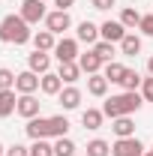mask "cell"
I'll return each instance as SVG.
<instances>
[{"instance_id":"6da1fadb","label":"cell","mask_w":153,"mask_h":156,"mask_svg":"<svg viewBox=\"0 0 153 156\" xmlns=\"http://www.w3.org/2000/svg\"><path fill=\"white\" fill-rule=\"evenodd\" d=\"M24 132L39 141V138H63L69 132V120L63 114H54V117H33V120H27V126H24Z\"/></svg>"},{"instance_id":"7a4b0ae2","label":"cell","mask_w":153,"mask_h":156,"mask_svg":"<svg viewBox=\"0 0 153 156\" xmlns=\"http://www.w3.org/2000/svg\"><path fill=\"white\" fill-rule=\"evenodd\" d=\"M141 105H144V96H141L138 90H123V93H117V96L105 99L102 114L111 117V120H117V117H132Z\"/></svg>"},{"instance_id":"3957f363","label":"cell","mask_w":153,"mask_h":156,"mask_svg":"<svg viewBox=\"0 0 153 156\" xmlns=\"http://www.w3.org/2000/svg\"><path fill=\"white\" fill-rule=\"evenodd\" d=\"M30 39H33V30H30V24L21 15H6L0 21V42H6V45H27Z\"/></svg>"},{"instance_id":"277c9868","label":"cell","mask_w":153,"mask_h":156,"mask_svg":"<svg viewBox=\"0 0 153 156\" xmlns=\"http://www.w3.org/2000/svg\"><path fill=\"white\" fill-rule=\"evenodd\" d=\"M111 156H144V144L138 138H117L111 144Z\"/></svg>"},{"instance_id":"5b68a950","label":"cell","mask_w":153,"mask_h":156,"mask_svg":"<svg viewBox=\"0 0 153 156\" xmlns=\"http://www.w3.org/2000/svg\"><path fill=\"white\" fill-rule=\"evenodd\" d=\"M21 18L27 21V24H39V21H45V0H24L21 3Z\"/></svg>"},{"instance_id":"8992f818","label":"cell","mask_w":153,"mask_h":156,"mask_svg":"<svg viewBox=\"0 0 153 156\" xmlns=\"http://www.w3.org/2000/svg\"><path fill=\"white\" fill-rule=\"evenodd\" d=\"M69 27H72V18H69V12H63V9H54V12L45 15V30H51L54 36H57V33H66Z\"/></svg>"},{"instance_id":"52a82bcc","label":"cell","mask_w":153,"mask_h":156,"mask_svg":"<svg viewBox=\"0 0 153 156\" xmlns=\"http://www.w3.org/2000/svg\"><path fill=\"white\" fill-rule=\"evenodd\" d=\"M54 57L57 63H72L78 60V39H57V45H54Z\"/></svg>"},{"instance_id":"ba28073f","label":"cell","mask_w":153,"mask_h":156,"mask_svg":"<svg viewBox=\"0 0 153 156\" xmlns=\"http://www.w3.org/2000/svg\"><path fill=\"white\" fill-rule=\"evenodd\" d=\"M39 108H42V102L33 93H18V111L15 114H21L24 120H33V117H39Z\"/></svg>"},{"instance_id":"9c48e42d","label":"cell","mask_w":153,"mask_h":156,"mask_svg":"<svg viewBox=\"0 0 153 156\" xmlns=\"http://www.w3.org/2000/svg\"><path fill=\"white\" fill-rule=\"evenodd\" d=\"M39 78L33 69H24V72H18V78H15V93H36L39 90Z\"/></svg>"},{"instance_id":"30bf717a","label":"cell","mask_w":153,"mask_h":156,"mask_svg":"<svg viewBox=\"0 0 153 156\" xmlns=\"http://www.w3.org/2000/svg\"><path fill=\"white\" fill-rule=\"evenodd\" d=\"M129 30L120 24V21H105V24H99V39H105V42H123Z\"/></svg>"},{"instance_id":"8fae6325","label":"cell","mask_w":153,"mask_h":156,"mask_svg":"<svg viewBox=\"0 0 153 156\" xmlns=\"http://www.w3.org/2000/svg\"><path fill=\"white\" fill-rule=\"evenodd\" d=\"M57 102L63 105V111H75L78 105H81V90L72 87V84H66V87L57 93Z\"/></svg>"},{"instance_id":"7c38bea8","label":"cell","mask_w":153,"mask_h":156,"mask_svg":"<svg viewBox=\"0 0 153 156\" xmlns=\"http://www.w3.org/2000/svg\"><path fill=\"white\" fill-rule=\"evenodd\" d=\"M27 69H33L36 75H45V72L51 69V54H48V51H33V54H27Z\"/></svg>"},{"instance_id":"4fadbf2b","label":"cell","mask_w":153,"mask_h":156,"mask_svg":"<svg viewBox=\"0 0 153 156\" xmlns=\"http://www.w3.org/2000/svg\"><path fill=\"white\" fill-rule=\"evenodd\" d=\"M39 90L45 93V96H57L60 90H63V78L57 72H45V75L39 78Z\"/></svg>"},{"instance_id":"5bb4252c","label":"cell","mask_w":153,"mask_h":156,"mask_svg":"<svg viewBox=\"0 0 153 156\" xmlns=\"http://www.w3.org/2000/svg\"><path fill=\"white\" fill-rule=\"evenodd\" d=\"M78 66H81V72H84V75H96V72H102V66H105V63L96 57L93 48H90L87 54H78Z\"/></svg>"},{"instance_id":"9a60e30c","label":"cell","mask_w":153,"mask_h":156,"mask_svg":"<svg viewBox=\"0 0 153 156\" xmlns=\"http://www.w3.org/2000/svg\"><path fill=\"white\" fill-rule=\"evenodd\" d=\"M87 93H90V96H96V99H102L105 93H108V78L102 75V72L90 75V78H87Z\"/></svg>"},{"instance_id":"2e32d148","label":"cell","mask_w":153,"mask_h":156,"mask_svg":"<svg viewBox=\"0 0 153 156\" xmlns=\"http://www.w3.org/2000/svg\"><path fill=\"white\" fill-rule=\"evenodd\" d=\"M78 42H87V45H96L99 42V27H96L93 21H81L78 24Z\"/></svg>"},{"instance_id":"e0dca14e","label":"cell","mask_w":153,"mask_h":156,"mask_svg":"<svg viewBox=\"0 0 153 156\" xmlns=\"http://www.w3.org/2000/svg\"><path fill=\"white\" fill-rule=\"evenodd\" d=\"M18 111V96L15 90H0V117H9Z\"/></svg>"},{"instance_id":"ac0fdd59","label":"cell","mask_w":153,"mask_h":156,"mask_svg":"<svg viewBox=\"0 0 153 156\" xmlns=\"http://www.w3.org/2000/svg\"><path fill=\"white\" fill-rule=\"evenodd\" d=\"M33 48L36 51H54V45H57V39H54V33L51 30H39V33H33Z\"/></svg>"},{"instance_id":"d6986e66","label":"cell","mask_w":153,"mask_h":156,"mask_svg":"<svg viewBox=\"0 0 153 156\" xmlns=\"http://www.w3.org/2000/svg\"><path fill=\"white\" fill-rule=\"evenodd\" d=\"M111 132H114L117 138H132L135 135L132 117H117V120H111Z\"/></svg>"},{"instance_id":"ffe728a7","label":"cell","mask_w":153,"mask_h":156,"mask_svg":"<svg viewBox=\"0 0 153 156\" xmlns=\"http://www.w3.org/2000/svg\"><path fill=\"white\" fill-rule=\"evenodd\" d=\"M57 75L63 78V84H75L78 78H81V66H78V60H72V63H60Z\"/></svg>"},{"instance_id":"44dd1931","label":"cell","mask_w":153,"mask_h":156,"mask_svg":"<svg viewBox=\"0 0 153 156\" xmlns=\"http://www.w3.org/2000/svg\"><path fill=\"white\" fill-rule=\"evenodd\" d=\"M102 120H105L102 108H87V111L81 114V126H84V129H99V126H102Z\"/></svg>"},{"instance_id":"7402d4cb","label":"cell","mask_w":153,"mask_h":156,"mask_svg":"<svg viewBox=\"0 0 153 156\" xmlns=\"http://www.w3.org/2000/svg\"><path fill=\"white\" fill-rule=\"evenodd\" d=\"M123 72H126V66H123V63H114V60L102 66V75L108 78V84H120V81H123Z\"/></svg>"},{"instance_id":"603a6c76","label":"cell","mask_w":153,"mask_h":156,"mask_svg":"<svg viewBox=\"0 0 153 156\" xmlns=\"http://www.w3.org/2000/svg\"><path fill=\"white\" fill-rule=\"evenodd\" d=\"M120 51L126 54V57H135V54H141V36H135V33H126L123 42H120Z\"/></svg>"},{"instance_id":"cb8c5ba5","label":"cell","mask_w":153,"mask_h":156,"mask_svg":"<svg viewBox=\"0 0 153 156\" xmlns=\"http://www.w3.org/2000/svg\"><path fill=\"white\" fill-rule=\"evenodd\" d=\"M120 24H123V27H126V30H135V27H138V24H141V15H138V9H132V6H126V9H123V12H120Z\"/></svg>"},{"instance_id":"d4e9b609","label":"cell","mask_w":153,"mask_h":156,"mask_svg":"<svg viewBox=\"0 0 153 156\" xmlns=\"http://www.w3.org/2000/svg\"><path fill=\"white\" fill-rule=\"evenodd\" d=\"M54 156H75V141L69 135L54 138Z\"/></svg>"},{"instance_id":"484cf974","label":"cell","mask_w":153,"mask_h":156,"mask_svg":"<svg viewBox=\"0 0 153 156\" xmlns=\"http://www.w3.org/2000/svg\"><path fill=\"white\" fill-rule=\"evenodd\" d=\"M93 54L102 60V63H111V57H114V42H105V39H99V42L93 45Z\"/></svg>"},{"instance_id":"4316f807","label":"cell","mask_w":153,"mask_h":156,"mask_svg":"<svg viewBox=\"0 0 153 156\" xmlns=\"http://www.w3.org/2000/svg\"><path fill=\"white\" fill-rule=\"evenodd\" d=\"M141 81H144V78L138 75V69H126V72H123V81H120V87H123V90H141Z\"/></svg>"},{"instance_id":"83f0119b","label":"cell","mask_w":153,"mask_h":156,"mask_svg":"<svg viewBox=\"0 0 153 156\" xmlns=\"http://www.w3.org/2000/svg\"><path fill=\"white\" fill-rule=\"evenodd\" d=\"M87 156H111V144L102 138H93V141H87Z\"/></svg>"},{"instance_id":"f1b7e54d","label":"cell","mask_w":153,"mask_h":156,"mask_svg":"<svg viewBox=\"0 0 153 156\" xmlns=\"http://www.w3.org/2000/svg\"><path fill=\"white\" fill-rule=\"evenodd\" d=\"M30 156H54V144H48V138H39L30 147Z\"/></svg>"},{"instance_id":"f546056e","label":"cell","mask_w":153,"mask_h":156,"mask_svg":"<svg viewBox=\"0 0 153 156\" xmlns=\"http://www.w3.org/2000/svg\"><path fill=\"white\" fill-rule=\"evenodd\" d=\"M15 72L12 69H6V66H0V90H15Z\"/></svg>"},{"instance_id":"4dcf8cb0","label":"cell","mask_w":153,"mask_h":156,"mask_svg":"<svg viewBox=\"0 0 153 156\" xmlns=\"http://www.w3.org/2000/svg\"><path fill=\"white\" fill-rule=\"evenodd\" d=\"M141 96H144V102H153V75L141 81Z\"/></svg>"},{"instance_id":"1f68e13d","label":"cell","mask_w":153,"mask_h":156,"mask_svg":"<svg viewBox=\"0 0 153 156\" xmlns=\"http://www.w3.org/2000/svg\"><path fill=\"white\" fill-rule=\"evenodd\" d=\"M138 30H141L144 36H153V15H141V24H138Z\"/></svg>"},{"instance_id":"d6a6232c","label":"cell","mask_w":153,"mask_h":156,"mask_svg":"<svg viewBox=\"0 0 153 156\" xmlns=\"http://www.w3.org/2000/svg\"><path fill=\"white\" fill-rule=\"evenodd\" d=\"M6 156H30V147H24V144H12V147H6Z\"/></svg>"},{"instance_id":"836d02e7","label":"cell","mask_w":153,"mask_h":156,"mask_svg":"<svg viewBox=\"0 0 153 156\" xmlns=\"http://www.w3.org/2000/svg\"><path fill=\"white\" fill-rule=\"evenodd\" d=\"M90 3H93V9H102V12L111 9V6H117V0H90Z\"/></svg>"},{"instance_id":"e575fe53","label":"cell","mask_w":153,"mask_h":156,"mask_svg":"<svg viewBox=\"0 0 153 156\" xmlns=\"http://www.w3.org/2000/svg\"><path fill=\"white\" fill-rule=\"evenodd\" d=\"M54 6H57V9H63V12H69V9L75 6V0H54Z\"/></svg>"},{"instance_id":"d590c367","label":"cell","mask_w":153,"mask_h":156,"mask_svg":"<svg viewBox=\"0 0 153 156\" xmlns=\"http://www.w3.org/2000/svg\"><path fill=\"white\" fill-rule=\"evenodd\" d=\"M147 72H150V75H153V57L147 60Z\"/></svg>"},{"instance_id":"8d00e7d4","label":"cell","mask_w":153,"mask_h":156,"mask_svg":"<svg viewBox=\"0 0 153 156\" xmlns=\"http://www.w3.org/2000/svg\"><path fill=\"white\" fill-rule=\"evenodd\" d=\"M0 156H6V147H3V144H0Z\"/></svg>"},{"instance_id":"74e56055","label":"cell","mask_w":153,"mask_h":156,"mask_svg":"<svg viewBox=\"0 0 153 156\" xmlns=\"http://www.w3.org/2000/svg\"><path fill=\"white\" fill-rule=\"evenodd\" d=\"M144 156H153V150H144Z\"/></svg>"},{"instance_id":"f35d334b","label":"cell","mask_w":153,"mask_h":156,"mask_svg":"<svg viewBox=\"0 0 153 156\" xmlns=\"http://www.w3.org/2000/svg\"><path fill=\"white\" fill-rule=\"evenodd\" d=\"M150 150H153V147H150Z\"/></svg>"}]
</instances>
